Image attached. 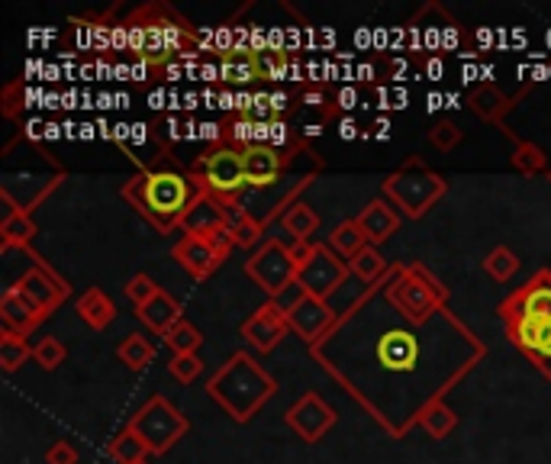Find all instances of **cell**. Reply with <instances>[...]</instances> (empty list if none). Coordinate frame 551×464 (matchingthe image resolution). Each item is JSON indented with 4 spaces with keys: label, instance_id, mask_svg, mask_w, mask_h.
Masks as SVG:
<instances>
[{
    "label": "cell",
    "instance_id": "5bb4252c",
    "mask_svg": "<svg viewBox=\"0 0 551 464\" xmlns=\"http://www.w3.org/2000/svg\"><path fill=\"white\" fill-rule=\"evenodd\" d=\"M336 410H332V406L316 394V390H310V394H303L294 406H290V410L284 413V423L294 429L297 435L303 442H319L323 439V435L336 426Z\"/></svg>",
    "mask_w": 551,
    "mask_h": 464
},
{
    "label": "cell",
    "instance_id": "f1b7e54d",
    "mask_svg": "<svg viewBox=\"0 0 551 464\" xmlns=\"http://www.w3.org/2000/svg\"><path fill=\"white\" fill-rule=\"evenodd\" d=\"M387 258L377 252V245H368V249H361L352 261H348V271L355 274V278L365 284V287H371V284H377L387 274Z\"/></svg>",
    "mask_w": 551,
    "mask_h": 464
},
{
    "label": "cell",
    "instance_id": "d590c367",
    "mask_svg": "<svg viewBox=\"0 0 551 464\" xmlns=\"http://www.w3.org/2000/svg\"><path fill=\"white\" fill-rule=\"evenodd\" d=\"M484 271L490 274L493 281L503 284L519 271V258H516V252L506 249V245H497V249H490L487 258H484Z\"/></svg>",
    "mask_w": 551,
    "mask_h": 464
},
{
    "label": "cell",
    "instance_id": "ab89813d",
    "mask_svg": "<svg viewBox=\"0 0 551 464\" xmlns=\"http://www.w3.org/2000/svg\"><path fill=\"white\" fill-rule=\"evenodd\" d=\"M168 371H171L174 381L194 384L197 377H200V371H203V361H200L197 355H174V358L168 361Z\"/></svg>",
    "mask_w": 551,
    "mask_h": 464
},
{
    "label": "cell",
    "instance_id": "8d00e7d4",
    "mask_svg": "<svg viewBox=\"0 0 551 464\" xmlns=\"http://www.w3.org/2000/svg\"><path fill=\"white\" fill-rule=\"evenodd\" d=\"M65 355H68V348L58 342L55 336H46V339H39L33 345V361L42 371H55L65 361Z\"/></svg>",
    "mask_w": 551,
    "mask_h": 464
},
{
    "label": "cell",
    "instance_id": "f35d334b",
    "mask_svg": "<svg viewBox=\"0 0 551 464\" xmlns=\"http://www.w3.org/2000/svg\"><path fill=\"white\" fill-rule=\"evenodd\" d=\"M458 142H461V129L452 120H439V123L429 126V145L432 149L452 152V149H458Z\"/></svg>",
    "mask_w": 551,
    "mask_h": 464
},
{
    "label": "cell",
    "instance_id": "f6af8a7d",
    "mask_svg": "<svg viewBox=\"0 0 551 464\" xmlns=\"http://www.w3.org/2000/svg\"><path fill=\"white\" fill-rule=\"evenodd\" d=\"M339 100H342V104H339L342 110H352V107H355V91H342Z\"/></svg>",
    "mask_w": 551,
    "mask_h": 464
},
{
    "label": "cell",
    "instance_id": "44dd1931",
    "mask_svg": "<svg viewBox=\"0 0 551 464\" xmlns=\"http://www.w3.org/2000/svg\"><path fill=\"white\" fill-rule=\"evenodd\" d=\"M355 220H358L361 232H365L371 245H381V242H387V239L394 236V232L400 229V213L394 210V203L384 200V197L371 200L368 207L355 216Z\"/></svg>",
    "mask_w": 551,
    "mask_h": 464
},
{
    "label": "cell",
    "instance_id": "83f0119b",
    "mask_svg": "<svg viewBox=\"0 0 551 464\" xmlns=\"http://www.w3.org/2000/svg\"><path fill=\"white\" fill-rule=\"evenodd\" d=\"M107 455L116 461V464H142L145 458H149V445H145L139 435L133 429H123V432H116L110 445H107Z\"/></svg>",
    "mask_w": 551,
    "mask_h": 464
},
{
    "label": "cell",
    "instance_id": "ba28073f",
    "mask_svg": "<svg viewBox=\"0 0 551 464\" xmlns=\"http://www.w3.org/2000/svg\"><path fill=\"white\" fill-rule=\"evenodd\" d=\"M129 429L149 445L152 455H165L171 445H178L184 435L191 432V423H187V416L165 394H155L129 419Z\"/></svg>",
    "mask_w": 551,
    "mask_h": 464
},
{
    "label": "cell",
    "instance_id": "b9f144b4",
    "mask_svg": "<svg viewBox=\"0 0 551 464\" xmlns=\"http://www.w3.org/2000/svg\"><path fill=\"white\" fill-rule=\"evenodd\" d=\"M303 104H307L310 110H323V113H329L323 104H326V97H323V91H319V87H313V91H307L303 94Z\"/></svg>",
    "mask_w": 551,
    "mask_h": 464
},
{
    "label": "cell",
    "instance_id": "d6a6232c",
    "mask_svg": "<svg viewBox=\"0 0 551 464\" xmlns=\"http://www.w3.org/2000/svg\"><path fill=\"white\" fill-rule=\"evenodd\" d=\"M419 426H423L432 439H448V435L455 432V426H458V413L448 406L445 400L442 403H435V406H429L426 410V416L419 419Z\"/></svg>",
    "mask_w": 551,
    "mask_h": 464
},
{
    "label": "cell",
    "instance_id": "3957f363",
    "mask_svg": "<svg viewBox=\"0 0 551 464\" xmlns=\"http://www.w3.org/2000/svg\"><path fill=\"white\" fill-rule=\"evenodd\" d=\"M123 200L129 207H136L145 220H149L162 236L174 229H184V220L200 197V187L187 171H171V168H152L139 171L123 184Z\"/></svg>",
    "mask_w": 551,
    "mask_h": 464
},
{
    "label": "cell",
    "instance_id": "d4e9b609",
    "mask_svg": "<svg viewBox=\"0 0 551 464\" xmlns=\"http://www.w3.org/2000/svg\"><path fill=\"white\" fill-rule=\"evenodd\" d=\"M216 226H226V207H223V197H216L210 191H200L197 203L191 207L184 220V232H207Z\"/></svg>",
    "mask_w": 551,
    "mask_h": 464
},
{
    "label": "cell",
    "instance_id": "4dcf8cb0",
    "mask_svg": "<svg viewBox=\"0 0 551 464\" xmlns=\"http://www.w3.org/2000/svg\"><path fill=\"white\" fill-rule=\"evenodd\" d=\"M281 226L290 232V239H300V242H313V232L319 229V216L316 210L310 207V203H294L287 213H284V220Z\"/></svg>",
    "mask_w": 551,
    "mask_h": 464
},
{
    "label": "cell",
    "instance_id": "484cf974",
    "mask_svg": "<svg viewBox=\"0 0 551 464\" xmlns=\"http://www.w3.org/2000/svg\"><path fill=\"white\" fill-rule=\"evenodd\" d=\"M78 316L91 329L100 332V329H107L113 319H116V303L100 287H87L84 294L78 297Z\"/></svg>",
    "mask_w": 551,
    "mask_h": 464
},
{
    "label": "cell",
    "instance_id": "836d02e7",
    "mask_svg": "<svg viewBox=\"0 0 551 464\" xmlns=\"http://www.w3.org/2000/svg\"><path fill=\"white\" fill-rule=\"evenodd\" d=\"M26 358H33V348L26 345V339L17 332H0V368L13 374L20 365H26Z\"/></svg>",
    "mask_w": 551,
    "mask_h": 464
},
{
    "label": "cell",
    "instance_id": "277c9868",
    "mask_svg": "<svg viewBox=\"0 0 551 464\" xmlns=\"http://www.w3.org/2000/svg\"><path fill=\"white\" fill-rule=\"evenodd\" d=\"M274 390H278V381L249 352H232L207 381V394L223 406L232 423H249L274 397Z\"/></svg>",
    "mask_w": 551,
    "mask_h": 464
},
{
    "label": "cell",
    "instance_id": "30bf717a",
    "mask_svg": "<svg viewBox=\"0 0 551 464\" xmlns=\"http://www.w3.org/2000/svg\"><path fill=\"white\" fill-rule=\"evenodd\" d=\"M245 274L265 290L268 300H274L297 281V265L281 239H265L258 245V252L245 258Z\"/></svg>",
    "mask_w": 551,
    "mask_h": 464
},
{
    "label": "cell",
    "instance_id": "f546056e",
    "mask_svg": "<svg viewBox=\"0 0 551 464\" xmlns=\"http://www.w3.org/2000/svg\"><path fill=\"white\" fill-rule=\"evenodd\" d=\"M116 355H120V361L129 368V371H142V368H149L152 365V358H155V345L139 336V332H129V336L116 345Z\"/></svg>",
    "mask_w": 551,
    "mask_h": 464
},
{
    "label": "cell",
    "instance_id": "d6986e66",
    "mask_svg": "<svg viewBox=\"0 0 551 464\" xmlns=\"http://www.w3.org/2000/svg\"><path fill=\"white\" fill-rule=\"evenodd\" d=\"M42 319H49L33 300H29L17 284H10L4 294H0V323L4 332H17V336H29L33 329H39Z\"/></svg>",
    "mask_w": 551,
    "mask_h": 464
},
{
    "label": "cell",
    "instance_id": "e0dca14e",
    "mask_svg": "<svg viewBox=\"0 0 551 464\" xmlns=\"http://www.w3.org/2000/svg\"><path fill=\"white\" fill-rule=\"evenodd\" d=\"M287 329H290V323H287L284 310L274 300H268L265 307H258L249 319H245L239 332H242V339L255 348V352L265 355L287 336Z\"/></svg>",
    "mask_w": 551,
    "mask_h": 464
},
{
    "label": "cell",
    "instance_id": "1f68e13d",
    "mask_svg": "<svg viewBox=\"0 0 551 464\" xmlns=\"http://www.w3.org/2000/svg\"><path fill=\"white\" fill-rule=\"evenodd\" d=\"M510 162H513V168H516L519 174H526V178H532V174H542V171L548 168V155H545L542 145L522 139V142L513 145V158H510Z\"/></svg>",
    "mask_w": 551,
    "mask_h": 464
},
{
    "label": "cell",
    "instance_id": "e575fe53",
    "mask_svg": "<svg viewBox=\"0 0 551 464\" xmlns=\"http://www.w3.org/2000/svg\"><path fill=\"white\" fill-rule=\"evenodd\" d=\"M165 342H168V348H171L174 355H197V348L203 345V336H200V329L194 323L181 319V323H174L168 329Z\"/></svg>",
    "mask_w": 551,
    "mask_h": 464
},
{
    "label": "cell",
    "instance_id": "8fae6325",
    "mask_svg": "<svg viewBox=\"0 0 551 464\" xmlns=\"http://www.w3.org/2000/svg\"><path fill=\"white\" fill-rule=\"evenodd\" d=\"M348 261L339 258L329 249V242H316V249L310 255V261L297 271V284H303V290L319 300H329L332 290H339L348 278Z\"/></svg>",
    "mask_w": 551,
    "mask_h": 464
},
{
    "label": "cell",
    "instance_id": "7402d4cb",
    "mask_svg": "<svg viewBox=\"0 0 551 464\" xmlns=\"http://www.w3.org/2000/svg\"><path fill=\"white\" fill-rule=\"evenodd\" d=\"M136 313H139L142 323L155 332V336H168V329L184 319L181 303L174 300V297L168 294V290H158V294H155L149 303H145V307H139Z\"/></svg>",
    "mask_w": 551,
    "mask_h": 464
},
{
    "label": "cell",
    "instance_id": "60d3db41",
    "mask_svg": "<svg viewBox=\"0 0 551 464\" xmlns=\"http://www.w3.org/2000/svg\"><path fill=\"white\" fill-rule=\"evenodd\" d=\"M46 464H78V448L71 445L68 439L55 442L46 452Z\"/></svg>",
    "mask_w": 551,
    "mask_h": 464
},
{
    "label": "cell",
    "instance_id": "9a60e30c",
    "mask_svg": "<svg viewBox=\"0 0 551 464\" xmlns=\"http://www.w3.org/2000/svg\"><path fill=\"white\" fill-rule=\"evenodd\" d=\"M506 339L551 381V323H545V319H516V323H506Z\"/></svg>",
    "mask_w": 551,
    "mask_h": 464
},
{
    "label": "cell",
    "instance_id": "8992f818",
    "mask_svg": "<svg viewBox=\"0 0 551 464\" xmlns=\"http://www.w3.org/2000/svg\"><path fill=\"white\" fill-rule=\"evenodd\" d=\"M381 194L406 216V220H423V216L448 194V181L439 171H432L423 158L410 155L400 168H394L381 181Z\"/></svg>",
    "mask_w": 551,
    "mask_h": 464
},
{
    "label": "cell",
    "instance_id": "ee69618b",
    "mask_svg": "<svg viewBox=\"0 0 551 464\" xmlns=\"http://www.w3.org/2000/svg\"><path fill=\"white\" fill-rule=\"evenodd\" d=\"M355 133H358L355 120H342V126H339V136H342V139H355Z\"/></svg>",
    "mask_w": 551,
    "mask_h": 464
},
{
    "label": "cell",
    "instance_id": "cb8c5ba5",
    "mask_svg": "<svg viewBox=\"0 0 551 464\" xmlns=\"http://www.w3.org/2000/svg\"><path fill=\"white\" fill-rule=\"evenodd\" d=\"M36 223L29 213H20V210H10L4 216V223H0V242H4V249H26L29 258H33V265H39L42 255H36L33 249H29V242H33L36 236Z\"/></svg>",
    "mask_w": 551,
    "mask_h": 464
},
{
    "label": "cell",
    "instance_id": "7c38bea8",
    "mask_svg": "<svg viewBox=\"0 0 551 464\" xmlns=\"http://www.w3.org/2000/svg\"><path fill=\"white\" fill-rule=\"evenodd\" d=\"M503 326L516 323V319H545L551 323V271L542 268L529 284L513 290L500 307H497Z\"/></svg>",
    "mask_w": 551,
    "mask_h": 464
},
{
    "label": "cell",
    "instance_id": "5b68a950",
    "mask_svg": "<svg viewBox=\"0 0 551 464\" xmlns=\"http://www.w3.org/2000/svg\"><path fill=\"white\" fill-rule=\"evenodd\" d=\"M384 294L397 310L419 323L448 307V287L419 261H394L384 274Z\"/></svg>",
    "mask_w": 551,
    "mask_h": 464
},
{
    "label": "cell",
    "instance_id": "4fadbf2b",
    "mask_svg": "<svg viewBox=\"0 0 551 464\" xmlns=\"http://www.w3.org/2000/svg\"><path fill=\"white\" fill-rule=\"evenodd\" d=\"M17 287L23 290V294L36 303V307L46 313V316H52L62 303L71 297V284L58 274L46 258L39 261V265H33L29 268L23 278L17 281Z\"/></svg>",
    "mask_w": 551,
    "mask_h": 464
},
{
    "label": "cell",
    "instance_id": "ac0fdd59",
    "mask_svg": "<svg viewBox=\"0 0 551 464\" xmlns=\"http://www.w3.org/2000/svg\"><path fill=\"white\" fill-rule=\"evenodd\" d=\"M171 255H174V261H178V265H181L187 274H191L194 281H207L210 274L220 271V265L226 261L207 239H203V236H194V232H184L181 242L171 249Z\"/></svg>",
    "mask_w": 551,
    "mask_h": 464
},
{
    "label": "cell",
    "instance_id": "4316f807",
    "mask_svg": "<svg viewBox=\"0 0 551 464\" xmlns=\"http://www.w3.org/2000/svg\"><path fill=\"white\" fill-rule=\"evenodd\" d=\"M368 245L371 242H368L365 232H361L358 220H342L336 229L329 232V249L345 261H352L361 249H368Z\"/></svg>",
    "mask_w": 551,
    "mask_h": 464
},
{
    "label": "cell",
    "instance_id": "ffe728a7",
    "mask_svg": "<svg viewBox=\"0 0 551 464\" xmlns=\"http://www.w3.org/2000/svg\"><path fill=\"white\" fill-rule=\"evenodd\" d=\"M464 104H468L477 116H481V120L493 123V126L506 133V116H510V110L516 107V100L510 94H503L497 84L484 81V84L471 87L468 97H464Z\"/></svg>",
    "mask_w": 551,
    "mask_h": 464
},
{
    "label": "cell",
    "instance_id": "603a6c76",
    "mask_svg": "<svg viewBox=\"0 0 551 464\" xmlns=\"http://www.w3.org/2000/svg\"><path fill=\"white\" fill-rule=\"evenodd\" d=\"M65 181V171H49V174H39V178H29L23 181V191L13 194V197H4V203L10 210H20V213H33L42 200H46L58 184Z\"/></svg>",
    "mask_w": 551,
    "mask_h": 464
},
{
    "label": "cell",
    "instance_id": "7a4b0ae2",
    "mask_svg": "<svg viewBox=\"0 0 551 464\" xmlns=\"http://www.w3.org/2000/svg\"><path fill=\"white\" fill-rule=\"evenodd\" d=\"M126 23V49L136 65L165 71L174 58L197 52V29L168 4H145L133 10Z\"/></svg>",
    "mask_w": 551,
    "mask_h": 464
},
{
    "label": "cell",
    "instance_id": "7bdbcfd3",
    "mask_svg": "<svg viewBox=\"0 0 551 464\" xmlns=\"http://www.w3.org/2000/svg\"><path fill=\"white\" fill-rule=\"evenodd\" d=\"M290 107V97L287 94H271V113H284Z\"/></svg>",
    "mask_w": 551,
    "mask_h": 464
},
{
    "label": "cell",
    "instance_id": "74e56055",
    "mask_svg": "<svg viewBox=\"0 0 551 464\" xmlns=\"http://www.w3.org/2000/svg\"><path fill=\"white\" fill-rule=\"evenodd\" d=\"M123 290H126L129 303H133V307L139 310V307H145V303H149V300H152L162 287H158V284L149 278V274H142V271H139V274H133V278L126 281V287H123Z\"/></svg>",
    "mask_w": 551,
    "mask_h": 464
},
{
    "label": "cell",
    "instance_id": "52a82bcc",
    "mask_svg": "<svg viewBox=\"0 0 551 464\" xmlns=\"http://www.w3.org/2000/svg\"><path fill=\"white\" fill-rule=\"evenodd\" d=\"M200 191H210L216 197H242L249 191V174H245V152L239 145H216L207 155L187 168Z\"/></svg>",
    "mask_w": 551,
    "mask_h": 464
},
{
    "label": "cell",
    "instance_id": "9c48e42d",
    "mask_svg": "<svg viewBox=\"0 0 551 464\" xmlns=\"http://www.w3.org/2000/svg\"><path fill=\"white\" fill-rule=\"evenodd\" d=\"M319 168H323V165L307 168V171L294 174V178H284V181L271 184V187H261V191L249 187V191L239 197L242 210L249 213L261 229H268L274 220H284V213L294 207V203H300V194L307 191V187H313Z\"/></svg>",
    "mask_w": 551,
    "mask_h": 464
},
{
    "label": "cell",
    "instance_id": "2e32d148",
    "mask_svg": "<svg viewBox=\"0 0 551 464\" xmlns=\"http://www.w3.org/2000/svg\"><path fill=\"white\" fill-rule=\"evenodd\" d=\"M284 316H287L290 329H294L310 348H316L319 342H323V336L332 329V323H336V310H332L326 300H319L313 294L303 297L297 307H290Z\"/></svg>",
    "mask_w": 551,
    "mask_h": 464
},
{
    "label": "cell",
    "instance_id": "6da1fadb",
    "mask_svg": "<svg viewBox=\"0 0 551 464\" xmlns=\"http://www.w3.org/2000/svg\"><path fill=\"white\" fill-rule=\"evenodd\" d=\"M310 352L394 439H403L477 368L487 345L448 307L426 323L406 316L387 300L381 278L348 303Z\"/></svg>",
    "mask_w": 551,
    "mask_h": 464
}]
</instances>
